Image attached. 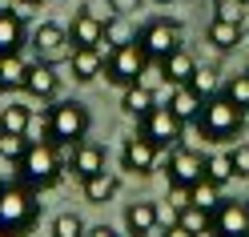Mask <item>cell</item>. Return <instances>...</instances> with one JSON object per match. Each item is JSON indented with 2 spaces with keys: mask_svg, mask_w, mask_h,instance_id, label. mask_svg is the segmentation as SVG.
Segmentation results:
<instances>
[{
  "mask_svg": "<svg viewBox=\"0 0 249 237\" xmlns=\"http://www.w3.org/2000/svg\"><path fill=\"white\" fill-rule=\"evenodd\" d=\"M65 28H69L72 49H101V44H105V20H101V17H92L89 8H81Z\"/></svg>",
  "mask_w": 249,
  "mask_h": 237,
  "instance_id": "cell-12",
  "label": "cell"
},
{
  "mask_svg": "<svg viewBox=\"0 0 249 237\" xmlns=\"http://www.w3.org/2000/svg\"><path fill=\"white\" fill-rule=\"evenodd\" d=\"M137 44L145 49V56L153 65H161L169 53L181 49V24L177 20H149V24H141V33H137Z\"/></svg>",
  "mask_w": 249,
  "mask_h": 237,
  "instance_id": "cell-8",
  "label": "cell"
},
{
  "mask_svg": "<svg viewBox=\"0 0 249 237\" xmlns=\"http://www.w3.org/2000/svg\"><path fill=\"white\" fill-rule=\"evenodd\" d=\"M69 169H72V177L76 181H89V177H97V173H105V149L97 145V141H81V145H72L69 149Z\"/></svg>",
  "mask_w": 249,
  "mask_h": 237,
  "instance_id": "cell-13",
  "label": "cell"
},
{
  "mask_svg": "<svg viewBox=\"0 0 249 237\" xmlns=\"http://www.w3.org/2000/svg\"><path fill=\"white\" fill-rule=\"evenodd\" d=\"M205 177H213L217 185H229L237 173H233V161H229V153H213L205 157Z\"/></svg>",
  "mask_w": 249,
  "mask_h": 237,
  "instance_id": "cell-29",
  "label": "cell"
},
{
  "mask_svg": "<svg viewBox=\"0 0 249 237\" xmlns=\"http://www.w3.org/2000/svg\"><path fill=\"white\" fill-rule=\"evenodd\" d=\"M153 65V60L145 56V49L141 44H121V49H113L108 53V60H105V81H113L117 89H129V85H137L145 76V69Z\"/></svg>",
  "mask_w": 249,
  "mask_h": 237,
  "instance_id": "cell-6",
  "label": "cell"
},
{
  "mask_svg": "<svg viewBox=\"0 0 249 237\" xmlns=\"http://www.w3.org/2000/svg\"><path fill=\"white\" fill-rule=\"evenodd\" d=\"M28 44V28L20 20V12H8L0 8V56H12Z\"/></svg>",
  "mask_w": 249,
  "mask_h": 237,
  "instance_id": "cell-17",
  "label": "cell"
},
{
  "mask_svg": "<svg viewBox=\"0 0 249 237\" xmlns=\"http://www.w3.org/2000/svg\"><path fill=\"white\" fill-rule=\"evenodd\" d=\"M245 0H213V20H241Z\"/></svg>",
  "mask_w": 249,
  "mask_h": 237,
  "instance_id": "cell-33",
  "label": "cell"
},
{
  "mask_svg": "<svg viewBox=\"0 0 249 237\" xmlns=\"http://www.w3.org/2000/svg\"><path fill=\"white\" fill-rule=\"evenodd\" d=\"M124 229H129V237H153V233H161L157 201H133V205H124Z\"/></svg>",
  "mask_w": 249,
  "mask_h": 237,
  "instance_id": "cell-16",
  "label": "cell"
},
{
  "mask_svg": "<svg viewBox=\"0 0 249 237\" xmlns=\"http://www.w3.org/2000/svg\"><path fill=\"white\" fill-rule=\"evenodd\" d=\"M33 125V109L20 105V101H8V109H0V133H28Z\"/></svg>",
  "mask_w": 249,
  "mask_h": 237,
  "instance_id": "cell-26",
  "label": "cell"
},
{
  "mask_svg": "<svg viewBox=\"0 0 249 237\" xmlns=\"http://www.w3.org/2000/svg\"><path fill=\"white\" fill-rule=\"evenodd\" d=\"M161 237H193L189 229H185L181 225V221H173V225H169V229H161Z\"/></svg>",
  "mask_w": 249,
  "mask_h": 237,
  "instance_id": "cell-36",
  "label": "cell"
},
{
  "mask_svg": "<svg viewBox=\"0 0 249 237\" xmlns=\"http://www.w3.org/2000/svg\"><path fill=\"white\" fill-rule=\"evenodd\" d=\"M189 85L197 89L201 101H209V97H217V92L225 89V76H221V69H217V65H197V73H193Z\"/></svg>",
  "mask_w": 249,
  "mask_h": 237,
  "instance_id": "cell-24",
  "label": "cell"
},
{
  "mask_svg": "<svg viewBox=\"0 0 249 237\" xmlns=\"http://www.w3.org/2000/svg\"><path fill=\"white\" fill-rule=\"evenodd\" d=\"M245 40H249V33H245Z\"/></svg>",
  "mask_w": 249,
  "mask_h": 237,
  "instance_id": "cell-41",
  "label": "cell"
},
{
  "mask_svg": "<svg viewBox=\"0 0 249 237\" xmlns=\"http://www.w3.org/2000/svg\"><path fill=\"white\" fill-rule=\"evenodd\" d=\"M4 92H8V85H4V81H0V97H4Z\"/></svg>",
  "mask_w": 249,
  "mask_h": 237,
  "instance_id": "cell-39",
  "label": "cell"
},
{
  "mask_svg": "<svg viewBox=\"0 0 249 237\" xmlns=\"http://www.w3.org/2000/svg\"><path fill=\"white\" fill-rule=\"evenodd\" d=\"M85 221L76 217V213H56L53 217V237H85Z\"/></svg>",
  "mask_w": 249,
  "mask_h": 237,
  "instance_id": "cell-32",
  "label": "cell"
},
{
  "mask_svg": "<svg viewBox=\"0 0 249 237\" xmlns=\"http://www.w3.org/2000/svg\"><path fill=\"white\" fill-rule=\"evenodd\" d=\"M0 237H4V233H0Z\"/></svg>",
  "mask_w": 249,
  "mask_h": 237,
  "instance_id": "cell-42",
  "label": "cell"
},
{
  "mask_svg": "<svg viewBox=\"0 0 249 237\" xmlns=\"http://www.w3.org/2000/svg\"><path fill=\"white\" fill-rule=\"evenodd\" d=\"M81 189H85V201H92V205H105V201H113V197L121 193V177L105 169V173H97V177L81 181Z\"/></svg>",
  "mask_w": 249,
  "mask_h": 237,
  "instance_id": "cell-20",
  "label": "cell"
},
{
  "mask_svg": "<svg viewBox=\"0 0 249 237\" xmlns=\"http://www.w3.org/2000/svg\"><path fill=\"white\" fill-rule=\"evenodd\" d=\"M221 92L241 109V113H249V73H241V76H225V89H221Z\"/></svg>",
  "mask_w": 249,
  "mask_h": 237,
  "instance_id": "cell-30",
  "label": "cell"
},
{
  "mask_svg": "<svg viewBox=\"0 0 249 237\" xmlns=\"http://www.w3.org/2000/svg\"><path fill=\"white\" fill-rule=\"evenodd\" d=\"M205 36H209V44L213 49H221V53H229V49H237L241 44V20H213L209 28H205Z\"/></svg>",
  "mask_w": 249,
  "mask_h": 237,
  "instance_id": "cell-22",
  "label": "cell"
},
{
  "mask_svg": "<svg viewBox=\"0 0 249 237\" xmlns=\"http://www.w3.org/2000/svg\"><path fill=\"white\" fill-rule=\"evenodd\" d=\"M157 69H161V76H165V85H189L193 73H197V60L185 53V49H177V53H169Z\"/></svg>",
  "mask_w": 249,
  "mask_h": 237,
  "instance_id": "cell-19",
  "label": "cell"
},
{
  "mask_svg": "<svg viewBox=\"0 0 249 237\" xmlns=\"http://www.w3.org/2000/svg\"><path fill=\"white\" fill-rule=\"evenodd\" d=\"M161 165V149L153 145V141H145L141 133L124 141V149H121V169L124 173H133V177H153Z\"/></svg>",
  "mask_w": 249,
  "mask_h": 237,
  "instance_id": "cell-10",
  "label": "cell"
},
{
  "mask_svg": "<svg viewBox=\"0 0 249 237\" xmlns=\"http://www.w3.org/2000/svg\"><path fill=\"white\" fill-rule=\"evenodd\" d=\"M85 237H121V233H117L113 225H92V229H89Z\"/></svg>",
  "mask_w": 249,
  "mask_h": 237,
  "instance_id": "cell-37",
  "label": "cell"
},
{
  "mask_svg": "<svg viewBox=\"0 0 249 237\" xmlns=\"http://www.w3.org/2000/svg\"><path fill=\"white\" fill-rule=\"evenodd\" d=\"M24 73H28V60H20V53L0 56V81L8 89H24Z\"/></svg>",
  "mask_w": 249,
  "mask_h": 237,
  "instance_id": "cell-28",
  "label": "cell"
},
{
  "mask_svg": "<svg viewBox=\"0 0 249 237\" xmlns=\"http://www.w3.org/2000/svg\"><path fill=\"white\" fill-rule=\"evenodd\" d=\"M24 92H28L33 101H56V92H60L56 65H44V60L28 65V73H24Z\"/></svg>",
  "mask_w": 249,
  "mask_h": 237,
  "instance_id": "cell-14",
  "label": "cell"
},
{
  "mask_svg": "<svg viewBox=\"0 0 249 237\" xmlns=\"http://www.w3.org/2000/svg\"><path fill=\"white\" fill-rule=\"evenodd\" d=\"M40 221V193L24 181L0 185V233L4 237H28Z\"/></svg>",
  "mask_w": 249,
  "mask_h": 237,
  "instance_id": "cell-1",
  "label": "cell"
},
{
  "mask_svg": "<svg viewBox=\"0 0 249 237\" xmlns=\"http://www.w3.org/2000/svg\"><path fill=\"white\" fill-rule=\"evenodd\" d=\"M165 177H169L173 189H193L201 177H205V157H201L197 149H189V145L169 149V157H165Z\"/></svg>",
  "mask_w": 249,
  "mask_h": 237,
  "instance_id": "cell-9",
  "label": "cell"
},
{
  "mask_svg": "<svg viewBox=\"0 0 249 237\" xmlns=\"http://www.w3.org/2000/svg\"><path fill=\"white\" fill-rule=\"evenodd\" d=\"M221 189H225V185H217L213 177H201V181H197V185L189 189V201L197 205V209H205V213H213L217 205L225 201V193H221Z\"/></svg>",
  "mask_w": 249,
  "mask_h": 237,
  "instance_id": "cell-25",
  "label": "cell"
},
{
  "mask_svg": "<svg viewBox=\"0 0 249 237\" xmlns=\"http://www.w3.org/2000/svg\"><path fill=\"white\" fill-rule=\"evenodd\" d=\"M17 4H24V8H33V4H40V0H17Z\"/></svg>",
  "mask_w": 249,
  "mask_h": 237,
  "instance_id": "cell-38",
  "label": "cell"
},
{
  "mask_svg": "<svg viewBox=\"0 0 249 237\" xmlns=\"http://www.w3.org/2000/svg\"><path fill=\"white\" fill-rule=\"evenodd\" d=\"M241 129H245V113L225 97V92H217V97H209L205 105H201L197 133L205 137V141H217V145H225V141H233Z\"/></svg>",
  "mask_w": 249,
  "mask_h": 237,
  "instance_id": "cell-4",
  "label": "cell"
},
{
  "mask_svg": "<svg viewBox=\"0 0 249 237\" xmlns=\"http://www.w3.org/2000/svg\"><path fill=\"white\" fill-rule=\"evenodd\" d=\"M153 105H157V97H153V89H149V85H141V81H137V85H129V89H121V109H124L129 117H137V121H141Z\"/></svg>",
  "mask_w": 249,
  "mask_h": 237,
  "instance_id": "cell-21",
  "label": "cell"
},
{
  "mask_svg": "<svg viewBox=\"0 0 249 237\" xmlns=\"http://www.w3.org/2000/svg\"><path fill=\"white\" fill-rule=\"evenodd\" d=\"M201 105H205V101L197 97V89H193V85H173V89H169V109H173V113H177L185 125H197Z\"/></svg>",
  "mask_w": 249,
  "mask_h": 237,
  "instance_id": "cell-18",
  "label": "cell"
},
{
  "mask_svg": "<svg viewBox=\"0 0 249 237\" xmlns=\"http://www.w3.org/2000/svg\"><path fill=\"white\" fill-rule=\"evenodd\" d=\"M89 129H92V117L85 101H53V109H44V141H53L56 149L81 145Z\"/></svg>",
  "mask_w": 249,
  "mask_h": 237,
  "instance_id": "cell-2",
  "label": "cell"
},
{
  "mask_svg": "<svg viewBox=\"0 0 249 237\" xmlns=\"http://www.w3.org/2000/svg\"><path fill=\"white\" fill-rule=\"evenodd\" d=\"M157 221H161V229H169V225H173V221H177V209H173V205H169V201H165V205L157 201Z\"/></svg>",
  "mask_w": 249,
  "mask_h": 237,
  "instance_id": "cell-35",
  "label": "cell"
},
{
  "mask_svg": "<svg viewBox=\"0 0 249 237\" xmlns=\"http://www.w3.org/2000/svg\"><path fill=\"white\" fill-rule=\"evenodd\" d=\"M105 60H108L105 49H72V56L65 60V65H69L76 85H89V81H97V76L105 73Z\"/></svg>",
  "mask_w": 249,
  "mask_h": 237,
  "instance_id": "cell-15",
  "label": "cell"
},
{
  "mask_svg": "<svg viewBox=\"0 0 249 237\" xmlns=\"http://www.w3.org/2000/svg\"><path fill=\"white\" fill-rule=\"evenodd\" d=\"M28 44H33L36 60H44V65H60V60H69V56H72L69 28H65V24H53V20L36 24L33 33H28Z\"/></svg>",
  "mask_w": 249,
  "mask_h": 237,
  "instance_id": "cell-7",
  "label": "cell"
},
{
  "mask_svg": "<svg viewBox=\"0 0 249 237\" xmlns=\"http://www.w3.org/2000/svg\"><path fill=\"white\" fill-rule=\"evenodd\" d=\"M28 145H33V141L20 137V133H0V157H4L8 165H17L20 157L28 153Z\"/></svg>",
  "mask_w": 249,
  "mask_h": 237,
  "instance_id": "cell-31",
  "label": "cell"
},
{
  "mask_svg": "<svg viewBox=\"0 0 249 237\" xmlns=\"http://www.w3.org/2000/svg\"><path fill=\"white\" fill-rule=\"evenodd\" d=\"M137 133H141L145 141H153V145H157L161 153H169V149H177V145H181L185 121H181L169 105H153L149 113L137 121Z\"/></svg>",
  "mask_w": 249,
  "mask_h": 237,
  "instance_id": "cell-5",
  "label": "cell"
},
{
  "mask_svg": "<svg viewBox=\"0 0 249 237\" xmlns=\"http://www.w3.org/2000/svg\"><path fill=\"white\" fill-rule=\"evenodd\" d=\"M133 40H137V28L124 20L121 12H113V17L105 20V44H101V49L113 53V49H121V44H133Z\"/></svg>",
  "mask_w": 249,
  "mask_h": 237,
  "instance_id": "cell-23",
  "label": "cell"
},
{
  "mask_svg": "<svg viewBox=\"0 0 249 237\" xmlns=\"http://www.w3.org/2000/svg\"><path fill=\"white\" fill-rule=\"evenodd\" d=\"M177 221H181V225L189 229L193 237H209V229H213V213H205V209H197V205H185Z\"/></svg>",
  "mask_w": 249,
  "mask_h": 237,
  "instance_id": "cell-27",
  "label": "cell"
},
{
  "mask_svg": "<svg viewBox=\"0 0 249 237\" xmlns=\"http://www.w3.org/2000/svg\"><path fill=\"white\" fill-rule=\"evenodd\" d=\"M245 73H249V69H245Z\"/></svg>",
  "mask_w": 249,
  "mask_h": 237,
  "instance_id": "cell-44",
  "label": "cell"
},
{
  "mask_svg": "<svg viewBox=\"0 0 249 237\" xmlns=\"http://www.w3.org/2000/svg\"><path fill=\"white\" fill-rule=\"evenodd\" d=\"M229 161H233V173H237V177H249V145H233Z\"/></svg>",
  "mask_w": 249,
  "mask_h": 237,
  "instance_id": "cell-34",
  "label": "cell"
},
{
  "mask_svg": "<svg viewBox=\"0 0 249 237\" xmlns=\"http://www.w3.org/2000/svg\"><path fill=\"white\" fill-rule=\"evenodd\" d=\"M153 4H173V0H153Z\"/></svg>",
  "mask_w": 249,
  "mask_h": 237,
  "instance_id": "cell-40",
  "label": "cell"
},
{
  "mask_svg": "<svg viewBox=\"0 0 249 237\" xmlns=\"http://www.w3.org/2000/svg\"><path fill=\"white\" fill-rule=\"evenodd\" d=\"M12 169H17V181H24V185H33L36 193H44V189H56L60 185L69 161H60V149L53 145V141H33L28 153Z\"/></svg>",
  "mask_w": 249,
  "mask_h": 237,
  "instance_id": "cell-3",
  "label": "cell"
},
{
  "mask_svg": "<svg viewBox=\"0 0 249 237\" xmlns=\"http://www.w3.org/2000/svg\"><path fill=\"white\" fill-rule=\"evenodd\" d=\"M209 237H249V201H221L217 205Z\"/></svg>",
  "mask_w": 249,
  "mask_h": 237,
  "instance_id": "cell-11",
  "label": "cell"
},
{
  "mask_svg": "<svg viewBox=\"0 0 249 237\" xmlns=\"http://www.w3.org/2000/svg\"><path fill=\"white\" fill-rule=\"evenodd\" d=\"M245 4H249V0H245Z\"/></svg>",
  "mask_w": 249,
  "mask_h": 237,
  "instance_id": "cell-43",
  "label": "cell"
}]
</instances>
